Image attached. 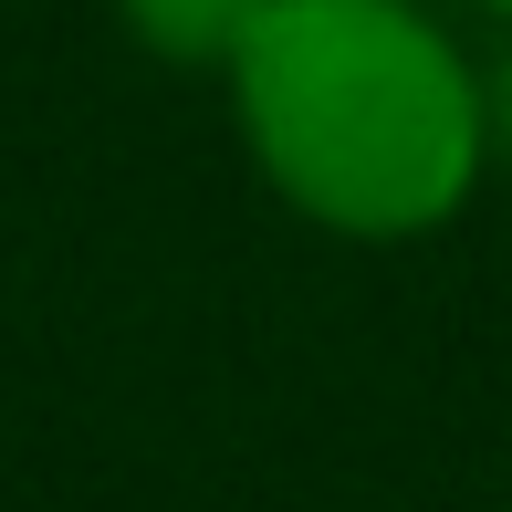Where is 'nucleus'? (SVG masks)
Wrapping results in <instances>:
<instances>
[{
	"label": "nucleus",
	"instance_id": "3",
	"mask_svg": "<svg viewBox=\"0 0 512 512\" xmlns=\"http://www.w3.org/2000/svg\"><path fill=\"white\" fill-rule=\"evenodd\" d=\"M481 105H492V147L512 157V42H502V63L481 74Z\"/></svg>",
	"mask_w": 512,
	"mask_h": 512
},
{
	"label": "nucleus",
	"instance_id": "1",
	"mask_svg": "<svg viewBox=\"0 0 512 512\" xmlns=\"http://www.w3.org/2000/svg\"><path fill=\"white\" fill-rule=\"evenodd\" d=\"M262 178L345 241H418L481 189V63L408 0H262L230 53Z\"/></svg>",
	"mask_w": 512,
	"mask_h": 512
},
{
	"label": "nucleus",
	"instance_id": "2",
	"mask_svg": "<svg viewBox=\"0 0 512 512\" xmlns=\"http://www.w3.org/2000/svg\"><path fill=\"white\" fill-rule=\"evenodd\" d=\"M115 21H126L157 63H220L230 74V53H241V32L262 21V0H115Z\"/></svg>",
	"mask_w": 512,
	"mask_h": 512
},
{
	"label": "nucleus",
	"instance_id": "4",
	"mask_svg": "<svg viewBox=\"0 0 512 512\" xmlns=\"http://www.w3.org/2000/svg\"><path fill=\"white\" fill-rule=\"evenodd\" d=\"M481 11H502V21H512V0H481Z\"/></svg>",
	"mask_w": 512,
	"mask_h": 512
}]
</instances>
